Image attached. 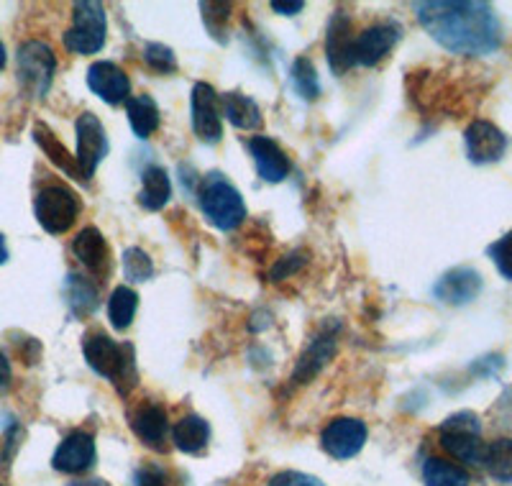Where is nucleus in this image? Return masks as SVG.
I'll list each match as a JSON object with an SVG mask.
<instances>
[{"label": "nucleus", "mask_w": 512, "mask_h": 486, "mask_svg": "<svg viewBox=\"0 0 512 486\" xmlns=\"http://www.w3.org/2000/svg\"><path fill=\"white\" fill-rule=\"evenodd\" d=\"M418 21L443 49L464 57H487L502 44L495 8L482 0H431L418 3Z\"/></svg>", "instance_id": "f257e3e1"}, {"label": "nucleus", "mask_w": 512, "mask_h": 486, "mask_svg": "<svg viewBox=\"0 0 512 486\" xmlns=\"http://www.w3.org/2000/svg\"><path fill=\"white\" fill-rule=\"evenodd\" d=\"M82 353L90 369L100 377L111 379L113 387L121 394H128L139 382L136 374V351L131 343H116L105 333H88L82 343Z\"/></svg>", "instance_id": "f03ea898"}, {"label": "nucleus", "mask_w": 512, "mask_h": 486, "mask_svg": "<svg viewBox=\"0 0 512 486\" xmlns=\"http://www.w3.org/2000/svg\"><path fill=\"white\" fill-rule=\"evenodd\" d=\"M198 203L205 218L218 228V231H233L239 228L246 218L244 197L223 174L213 172L200 182Z\"/></svg>", "instance_id": "7ed1b4c3"}, {"label": "nucleus", "mask_w": 512, "mask_h": 486, "mask_svg": "<svg viewBox=\"0 0 512 486\" xmlns=\"http://www.w3.org/2000/svg\"><path fill=\"white\" fill-rule=\"evenodd\" d=\"M105 34H108V18H105V8L98 0H80L72 8V26L64 31V47L70 52L95 54L103 49Z\"/></svg>", "instance_id": "20e7f679"}, {"label": "nucleus", "mask_w": 512, "mask_h": 486, "mask_svg": "<svg viewBox=\"0 0 512 486\" xmlns=\"http://www.w3.org/2000/svg\"><path fill=\"white\" fill-rule=\"evenodd\" d=\"M443 451H448L456 461L482 466L484 443H482V423L474 412H456L446 417V423L438 428Z\"/></svg>", "instance_id": "39448f33"}, {"label": "nucleus", "mask_w": 512, "mask_h": 486, "mask_svg": "<svg viewBox=\"0 0 512 486\" xmlns=\"http://www.w3.org/2000/svg\"><path fill=\"white\" fill-rule=\"evenodd\" d=\"M82 205L72 190L62 185H49L36 195L34 213L39 226L52 236L67 233L75 226L77 215H80Z\"/></svg>", "instance_id": "423d86ee"}, {"label": "nucleus", "mask_w": 512, "mask_h": 486, "mask_svg": "<svg viewBox=\"0 0 512 486\" xmlns=\"http://www.w3.org/2000/svg\"><path fill=\"white\" fill-rule=\"evenodd\" d=\"M57 70V59L44 41H26L18 49V82L31 98H44L49 93Z\"/></svg>", "instance_id": "0eeeda50"}, {"label": "nucleus", "mask_w": 512, "mask_h": 486, "mask_svg": "<svg viewBox=\"0 0 512 486\" xmlns=\"http://www.w3.org/2000/svg\"><path fill=\"white\" fill-rule=\"evenodd\" d=\"M77 167H80L82 182H90L95 177V169L100 167L103 157L108 154V136L95 113H82L77 118Z\"/></svg>", "instance_id": "6e6552de"}, {"label": "nucleus", "mask_w": 512, "mask_h": 486, "mask_svg": "<svg viewBox=\"0 0 512 486\" xmlns=\"http://www.w3.org/2000/svg\"><path fill=\"white\" fill-rule=\"evenodd\" d=\"M336 348H338V325H326V328L320 330L318 336L313 338V343L300 353V359H297L295 369H292L290 387H305V384L313 382L320 371L326 369L328 361L336 356Z\"/></svg>", "instance_id": "1a4fd4ad"}, {"label": "nucleus", "mask_w": 512, "mask_h": 486, "mask_svg": "<svg viewBox=\"0 0 512 486\" xmlns=\"http://www.w3.org/2000/svg\"><path fill=\"white\" fill-rule=\"evenodd\" d=\"M367 425L359 417H336L326 425L323 435H320V446L336 461H346L361 453L364 443H367Z\"/></svg>", "instance_id": "9d476101"}, {"label": "nucleus", "mask_w": 512, "mask_h": 486, "mask_svg": "<svg viewBox=\"0 0 512 486\" xmlns=\"http://www.w3.org/2000/svg\"><path fill=\"white\" fill-rule=\"evenodd\" d=\"M192 131L203 144H218L223 139L221 108H218V95L208 82H198L192 87Z\"/></svg>", "instance_id": "9b49d317"}, {"label": "nucleus", "mask_w": 512, "mask_h": 486, "mask_svg": "<svg viewBox=\"0 0 512 486\" xmlns=\"http://www.w3.org/2000/svg\"><path fill=\"white\" fill-rule=\"evenodd\" d=\"M354 21L346 11H336L328 24V36H326V57L331 64L333 75H346L354 64Z\"/></svg>", "instance_id": "f8f14e48"}, {"label": "nucleus", "mask_w": 512, "mask_h": 486, "mask_svg": "<svg viewBox=\"0 0 512 486\" xmlns=\"http://www.w3.org/2000/svg\"><path fill=\"white\" fill-rule=\"evenodd\" d=\"M402 39V29L395 21H387V24H377L364 29L361 34H356L354 41V64L356 67H374V64L382 62L392 49L397 47V41Z\"/></svg>", "instance_id": "ddd939ff"}, {"label": "nucleus", "mask_w": 512, "mask_h": 486, "mask_svg": "<svg viewBox=\"0 0 512 486\" xmlns=\"http://www.w3.org/2000/svg\"><path fill=\"white\" fill-rule=\"evenodd\" d=\"M466 157L472 164H495L505 157L507 136L502 134L495 123L474 121L466 128Z\"/></svg>", "instance_id": "4468645a"}, {"label": "nucleus", "mask_w": 512, "mask_h": 486, "mask_svg": "<svg viewBox=\"0 0 512 486\" xmlns=\"http://www.w3.org/2000/svg\"><path fill=\"white\" fill-rule=\"evenodd\" d=\"M482 284V274L477 269L456 267L438 279L436 287H433V295H436V300L446 302V305H469L482 292Z\"/></svg>", "instance_id": "2eb2a0df"}, {"label": "nucleus", "mask_w": 512, "mask_h": 486, "mask_svg": "<svg viewBox=\"0 0 512 486\" xmlns=\"http://www.w3.org/2000/svg\"><path fill=\"white\" fill-rule=\"evenodd\" d=\"M88 87L108 105H121L131 98V80L116 62H95L88 70Z\"/></svg>", "instance_id": "dca6fc26"}, {"label": "nucleus", "mask_w": 512, "mask_h": 486, "mask_svg": "<svg viewBox=\"0 0 512 486\" xmlns=\"http://www.w3.org/2000/svg\"><path fill=\"white\" fill-rule=\"evenodd\" d=\"M95 463V438L90 433L75 430L59 443L52 466L62 474H82Z\"/></svg>", "instance_id": "f3484780"}, {"label": "nucleus", "mask_w": 512, "mask_h": 486, "mask_svg": "<svg viewBox=\"0 0 512 486\" xmlns=\"http://www.w3.org/2000/svg\"><path fill=\"white\" fill-rule=\"evenodd\" d=\"M131 430L146 448L167 451L164 443H167L169 420L164 407H159L157 402H144V405L136 407V412L131 415Z\"/></svg>", "instance_id": "a211bd4d"}, {"label": "nucleus", "mask_w": 512, "mask_h": 486, "mask_svg": "<svg viewBox=\"0 0 512 486\" xmlns=\"http://www.w3.org/2000/svg\"><path fill=\"white\" fill-rule=\"evenodd\" d=\"M249 154L254 157L256 172L259 177L267 182H282L287 180V174H290L292 164L290 157L285 154L280 144L269 136H254L249 141Z\"/></svg>", "instance_id": "6ab92c4d"}, {"label": "nucleus", "mask_w": 512, "mask_h": 486, "mask_svg": "<svg viewBox=\"0 0 512 486\" xmlns=\"http://www.w3.org/2000/svg\"><path fill=\"white\" fill-rule=\"evenodd\" d=\"M72 254L80 259V264L88 272H93L98 279L108 277L111 272V254H108V243H105L103 233L95 226L82 228L72 241Z\"/></svg>", "instance_id": "aec40b11"}, {"label": "nucleus", "mask_w": 512, "mask_h": 486, "mask_svg": "<svg viewBox=\"0 0 512 486\" xmlns=\"http://www.w3.org/2000/svg\"><path fill=\"white\" fill-rule=\"evenodd\" d=\"M172 197V182H169V174L164 172L157 164H149V167L141 172V190H139V205L144 210H162Z\"/></svg>", "instance_id": "412c9836"}, {"label": "nucleus", "mask_w": 512, "mask_h": 486, "mask_svg": "<svg viewBox=\"0 0 512 486\" xmlns=\"http://www.w3.org/2000/svg\"><path fill=\"white\" fill-rule=\"evenodd\" d=\"M126 116L139 139H149L159 128V108L152 95H131L126 100Z\"/></svg>", "instance_id": "4be33fe9"}, {"label": "nucleus", "mask_w": 512, "mask_h": 486, "mask_svg": "<svg viewBox=\"0 0 512 486\" xmlns=\"http://www.w3.org/2000/svg\"><path fill=\"white\" fill-rule=\"evenodd\" d=\"M172 440L182 453H203L210 440V425L200 415H185L172 430Z\"/></svg>", "instance_id": "5701e85b"}, {"label": "nucleus", "mask_w": 512, "mask_h": 486, "mask_svg": "<svg viewBox=\"0 0 512 486\" xmlns=\"http://www.w3.org/2000/svg\"><path fill=\"white\" fill-rule=\"evenodd\" d=\"M223 113H226V118L231 121V126L241 128V131H256V128H262L264 123L259 105L241 93L223 95Z\"/></svg>", "instance_id": "b1692460"}, {"label": "nucleus", "mask_w": 512, "mask_h": 486, "mask_svg": "<svg viewBox=\"0 0 512 486\" xmlns=\"http://www.w3.org/2000/svg\"><path fill=\"white\" fill-rule=\"evenodd\" d=\"M64 297L77 318H88L98 310V287L80 274H70L64 284Z\"/></svg>", "instance_id": "393cba45"}, {"label": "nucleus", "mask_w": 512, "mask_h": 486, "mask_svg": "<svg viewBox=\"0 0 512 486\" xmlns=\"http://www.w3.org/2000/svg\"><path fill=\"white\" fill-rule=\"evenodd\" d=\"M482 466L492 479L512 484V438H497L484 446Z\"/></svg>", "instance_id": "a878e982"}, {"label": "nucleus", "mask_w": 512, "mask_h": 486, "mask_svg": "<svg viewBox=\"0 0 512 486\" xmlns=\"http://www.w3.org/2000/svg\"><path fill=\"white\" fill-rule=\"evenodd\" d=\"M34 141L41 146V151H44V154H47V157L52 159V162L57 164L59 169H62V172H67L70 177H75V180L82 182V174H80V167H77V159L72 157L70 151H67V146H64L62 141H59L57 136L49 131V128L36 126L34 128Z\"/></svg>", "instance_id": "bb28decb"}, {"label": "nucleus", "mask_w": 512, "mask_h": 486, "mask_svg": "<svg viewBox=\"0 0 512 486\" xmlns=\"http://www.w3.org/2000/svg\"><path fill=\"white\" fill-rule=\"evenodd\" d=\"M425 486H469V474L464 466L451 463L446 458H428L423 463Z\"/></svg>", "instance_id": "cd10ccee"}, {"label": "nucleus", "mask_w": 512, "mask_h": 486, "mask_svg": "<svg viewBox=\"0 0 512 486\" xmlns=\"http://www.w3.org/2000/svg\"><path fill=\"white\" fill-rule=\"evenodd\" d=\"M136 307H139V295L131 287H116L108 300V318H111L113 328L126 330L134 320Z\"/></svg>", "instance_id": "c85d7f7f"}, {"label": "nucleus", "mask_w": 512, "mask_h": 486, "mask_svg": "<svg viewBox=\"0 0 512 486\" xmlns=\"http://www.w3.org/2000/svg\"><path fill=\"white\" fill-rule=\"evenodd\" d=\"M292 82H295L297 95L303 100H315L320 95V82L315 64L310 57H300L292 64Z\"/></svg>", "instance_id": "c756f323"}, {"label": "nucleus", "mask_w": 512, "mask_h": 486, "mask_svg": "<svg viewBox=\"0 0 512 486\" xmlns=\"http://www.w3.org/2000/svg\"><path fill=\"white\" fill-rule=\"evenodd\" d=\"M200 11H203V21L208 26L210 36L218 41H226L228 21H231V3H200Z\"/></svg>", "instance_id": "7c9ffc66"}, {"label": "nucleus", "mask_w": 512, "mask_h": 486, "mask_svg": "<svg viewBox=\"0 0 512 486\" xmlns=\"http://www.w3.org/2000/svg\"><path fill=\"white\" fill-rule=\"evenodd\" d=\"M123 272L131 282H146L154 277V261L144 249L134 246V249L123 251Z\"/></svg>", "instance_id": "2f4dec72"}, {"label": "nucleus", "mask_w": 512, "mask_h": 486, "mask_svg": "<svg viewBox=\"0 0 512 486\" xmlns=\"http://www.w3.org/2000/svg\"><path fill=\"white\" fill-rule=\"evenodd\" d=\"M144 62L152 67V70L162 72V75H172L177 70V57L175 52L157 41H149L144 47Z\"/></svg>", "instance_id": "473e14b6"}, {"label": "nucleus", "mask_w": 512, "mask_h": 486, "mask_svg": "<svg viewBox=\"0 0 512 486\" xmlns=\"http://www.w3.org/2000/svg\"><path fill=\"white\" fill-rule=\"evenodd\" d=\"M487 254L489 259L495 261L497 272L512 282V228L505 233V236L497 238V241L489 246Z\"/></svg>", "instance_id": "72a5a7b5"}, {"label": "nucleus", "mask_w": 512, "mask_h": 486, "mask_svg": "<svg viewBox=\"0 0 512 486\" xmlns=\"http://www.w3.org/2000/svg\"><path fill=\"white\" fill-rule=\"evenodd\" d=\"M134 486H169V476L162 466H154V463H146L136 471Z\"/></svg>", "instance_id": "f704fd0d"}, {"label": "nucleus", "mask_w": 512, "mask_h": 486, "mask_svg": "<svg viewBox=\"0 0 512 486\" xmlns=\"http://www.w3.org/2000/svg\"><path fill=\"white\" fill-rule=\"evenodd\" d=\"M308 264V254L305 251H295V254L285 256V259H280V264L272 269V279L274 282H280V279H287L290 274H295L297 269L305 267Z\"/></svg>", "instance_id": "c9c22d12"}, {"label": "nucleus", "mask_w": 512, "mask_h": 486, "mask_svg": "<svg viewBox=\"0 0 512 486\" xmlns=\"http://www.w3.org/2000/svg\"><path fill=\"white\" fill-rule=\"evenodd\" d=\"M269 486H326V484L310 474H300V471H282V474L269 479Z\"/></svg>", "instance_id": "e433bc0d"}, {"label": "nucleus", "mask_w": 512, "mask_h": 486, "mask_svg": "<svg viewBox=\"0 0 512 486\" xmlns=\"http://www.w3.org/2000/svg\"><path fill=\"white\" fill-rule=\"evenodd\" d=\"M305 8L303 0H274L272 3V11L282 13V16H295Z\"/></svg>", "instance_id": "4c0bfd02"}, {"label": "nucleus", "mask_w": 512, "mask_h": 486, "mask_svg": "<svg viewBox=\"0 0 512 486\" xmlns=\"http://www.w3.org/2000/svg\"><path fill=\"white\" fill-rule=\"evenodd\" d=\"M11 384V364L8 359L0 353V389H6Z\"/></svg>", "instance_id": "58836bf2"}, {"label": "nucleus", "mask_w": 512, "mask_h": 486, "mask_svg": "<svg viewBox=\"0 0 512 486\" xmlns=\"http://www.w3.org/2000/svg\"><path fill=\"white\" fill-rule=\"evenodd\" d=\"M70 486H111V484L103 479H88V481H72Z\"/></svg>", "instance_id": "ea45409f"}, {"label": "nucleus", "mask_w": 512, "mask_h": 486, "mask_svg": "<svg viewBox=\"0 0 512 486\" xmlns=\"http://www.w3.org/2000/svg\"><path fill=\"white\" fill-rule=\"evenodd\" d=\"M8 261V249H6V238L0 236V264H6Z\"/></svg>", "instance_id": "a19ab883"}, {"label": "nucleus", "mask_w": 512, "mask_h": 486, "mask_svg": "<svg viewBox=\"0 0 512 486\" xmlns=\"http://www.w3.org/2000/svg\"><path fill=\"white\" fill-rule=\"evenodd\" d=\"M6 67V47H3V41H0V70Z\"/></svg>", "instance_id": "79ce46f5"}]
</instances>
